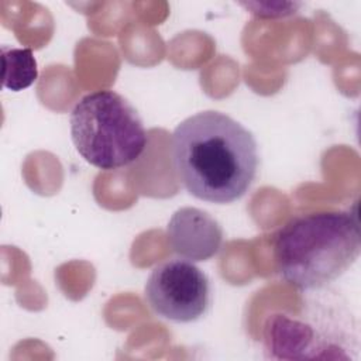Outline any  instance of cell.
<instances>
[{
	"mask_svg": "<svg viewBox=\"0 0 361 361\" xmlns=\"http://www.w3.org/2000/svg\"><path fill=\"white\" fill-rule=\"evenodd\" d=\"M243 6L250 10L254 16L259 18H279L288 17L296 13L299 3H285V1H267V3H243Z\"/></svg>",
	"mask_w": 361,
	"mask_h": 361,
	"instance_id": "ba28073f",
	"label": "cell"
},
{
	"mask_svg": "<svg viewBox=\"0 0 361 361\" xmlns=\"http://www.w3.org/2000/svg\"><path fill=\"white\" fill-rule=\"evenodd\" d=\"M166 237L176 255L192 262H200L219 252L223 243V228L207 212L186 206L178 209L169 219Z\"/></svg>",
	"mask_w": 361,
	"mask_h": 361,
	"instance_id": "8992f818",
	"label": "cell"
},
{
	"mask_svg": "<svg viewBox=\"0 0 361 361\" xmlns=\"http://www.w3.org/2000/svg\"><path fill=\"white\" fill-rule=\"evenodd\" d=\"M145 299L158 316L175 323H192L210 307V282L192 261L168 259L151 271Z\"/></svg>",
	"mask_w": 361,
	"mask_h": 361,
	"instance_id": "5b68a950",
	"label": "cell"
},
{
	"mask_svg": "<svg viewBox=\"0 0 361 361\" xmlns=\"http://www.w3.org/2000/svg\"><path fill=\"white\" fill-rule=\"evenodd\" d=\"M69 124L79 155L103 171L134 164L148 145V133L135 107L110 89L85 94L73 106Z\"/></svg>",
	"mask_w": 361,
	"mask_h": 361,
	"instance_id": "3957f363",
	"label": "cell"
},
{
	"mask_svg": "<svg viewBox=\"0 0 361 361\" xmlns=\"http://www.w3.org/2000/svg\"><path fill=\"white\" fill-rule=\"evenodd\" d=\"M172 165L196 199L226 204L241 199L258 171V145L250 130L226 113L204 110L180 121L171 140Z\"/></svg>",
	"mask_w": 361,
	"mask_h": 361,
	"instance_id": "6da1fadb",
	"label": "cell"
},
{
	"mask_svg": "<svg viewBox=\"0 0 361 361\" xmlns=\"http://www.w3.org/2000/svg\"><path fill=\"white\" fill-rule=\"evenodd\" d=\"M264 345L276 360H348L357 351V331L344 309L312 305L305 314L275 313L264 326Z\"/></svg>",
	"mask_w": 361,
	"mask_h": 361,
	"instance_id": "277c9868",
	"label": "cell"
},
{
	"mask_svg": "<svg viewBox=\"0 0 361 361\" xmlns=\"http://www.w3.org/2000/svg\"><path fill=\"white\" fill-rule=\"evenodd\" d=\"M360 252L358 220L341 210L296 216L274 238L279 274L303 292L326 289L355 264Z\"/></svg>",
	"mask_w": 361,
	"mask_h": 361,
	"instance_id": "7a4b0ae2",
	"label": "cell"
},
{
	"mask_svg": "<svg viewBox=\"0 0 361 361\" xmlns=\"http://www.w3.org/2000/svg\"><path fill=\"white\" fill-rule=\"evenodd\" d=\"M1 83L11 92L30 87L38 78L37 59L30 48L1 45Z\"/></svg>",
	"mask_w": 361,
	"mask_h": 361,
	"instance_id": "52a82bcc",
	"label": "cell"
}]
</instances>
